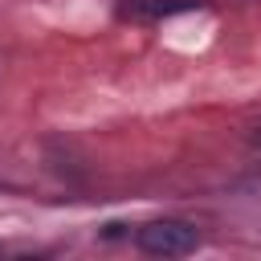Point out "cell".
Listing matches in <instances>:
<instances>
[{
    "instance_id": "6da1fadb",
    "label": "cell",
    "mask_w": 261,
    "mask_h": 261,
    "mask_svg": "<svg viewBox=\"0 0 261 261\" xmlns=\"http://www.w3.org/2000/svg\"><path fill=\"white\" fill-rule=\"evenodd\" d=\"M196 241H200L196 224H188V220H151L135 232V245L151 257H184L196 249Z\"/></svg>"
},
{
    "instance_id": "7a4b0ae2",
    "label": "cell",
    "mask_w": 261,
    "mask_h": 261,
    "mask_svg": "<svg viewBox=\"0 0 261 261\" xmlns=\"http://www.w3.org/2000/svg\"><path fill=\"white\" fill-rule=\"evenodd\" d=\"M204 8V0H130L135 16H179V12H196Z\"/></svg>"
},
{
    "instance_id": "3957f363",
    "label": "cell",
    "mask_w": 261,
    "mask_h": 261,
    "mask_svg": "<svg viewBox=\"0 0 261 261\" xmlns=\"http://www.w3.org/2000/svg\"><path fill=\"white\" fill-rule=\"evenodd\" d=\"M257 143H261V126H257Z\"/></svg>"
}]
</instances>
